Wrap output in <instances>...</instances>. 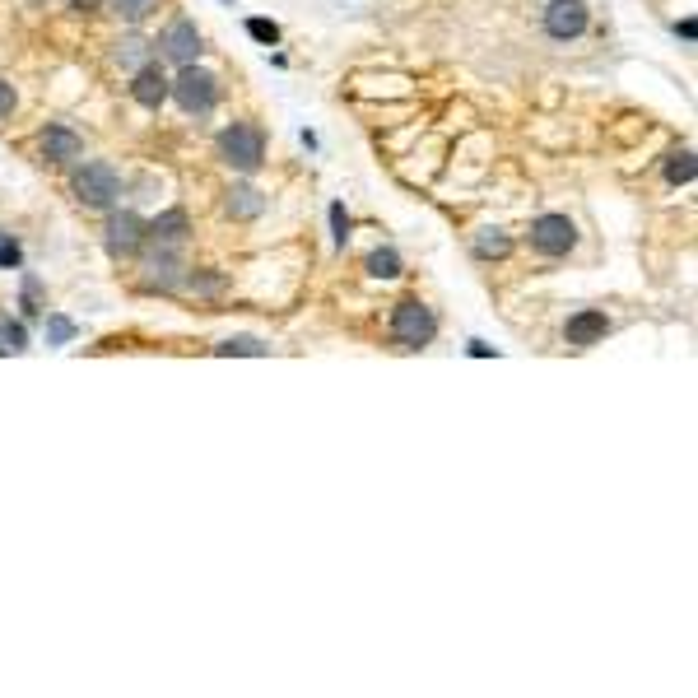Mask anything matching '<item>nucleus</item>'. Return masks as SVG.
I'll use <instances>...</instances> for the list:
<instances>
[{"label": "nucleus", "mask_w": 698, "mask_h": 698, "mask_svg": "<svg viewBox=\"0 0 698 698\" xmlns=\"http://www.w3.org/2000/svg\"><path fill=\"white\" fill-rule=\"evenodd\" d=\"M70 187H75V201L84 210H112L121 196V177L112 163H84L80 173L70 177Z\"/></svg>", "instance_id": "1"}, {"label": "nucleus", "mask_w": 698, "mask_h": 698, "mask_svg": "<svg viewBox=\"0 0 698 698\" xmlns=\"http://www.w3.org/2000/svg\"><path fill=\"white\" fill-rule=\"evenodd\" d=\"M168 98H173L182 112H191V117H196V112H210V108H215L219 80L210 75V70H201L196 61H191V66H182V70H177V80L168 84Z\"/></svg>", "instance_id": "2"}, {"label": "nucleus", "mask_w": 698, "mask_h": 698, "mask_svg": "<svg viewBox=\"0 0 698 698\" xmlns=\"http://www.w3.org/2000/svg\"><path fill=\"white\" fill-rule=\"evenodd\" d=\"M433 336H438V317H433L419 298L396 303V312H391V340H396V345L401 349H424Z\"/></svg>", "instance_id": "3"}, {"label": "nucleus", "mask_w": 698, "mask_h": 698, "mask_svg": "<svg viewBox=\"0 0 698 698\" xmlns=\"http://www.w3.org/2000/svg\"><path fill=\"white\" fill-rule=\"evenodd\" d=\"M219 154L238 173H256L261 159H266V135L256 131V126H247V121H233L229 131L219 135Z\"/></svg>", "instance_id": "4"}, {"label": "nucleus", "mask_w": 698, "mask_h": 698, "mask_svg": "<svg viewBox=\"0 0 698 698\" xmlns=\"http://www.w3.org/2000/svg\"><path fill=\"white\" fill-rule=\"evenodd\" d=\"M531 247H536L540 256H568L578 247V224L568 215H540L536 224H531Z\"/></svg>", "instance_id": "5"}, {"label": "nucleus", "mask_w": 698, "mask_h": 698, "mask_svg": "<svg viewBox=\"0 0 698 698\" xmlns=\"http://www.w3.org/2000/svg\"><path fill=\"white\" fill-rule=\"evenodd\" d=\"M591 24V10L587 0H550L545 5V33H550L554 42H573L582 38Z\"/></svg>", "instance_id": "6"}, {"label": "nucleus", "mask_w": 698, "mask_h": 698, "mask_svg": "<svg viewBox=\"0 0 698 698\" xmlns=\"http://www.w3.org/2000/svg\"><path fill=\"white\" fill-rule=\"evenodd\" d=\"M159 47H163V56H168L173 66H191V61L205 52V38H201V28L191 24V19H173V24L163 28Z\"/></svg>", "instance_id": "7"}, {"label": "nucleus", "mask_w": 698, "mask_h": 698, "mask_svg": "<svg viewBox=\"0 0 698 698\" xmlns=\"http://www.w3.org/2000/svg\"><path fill=\"white\" fill-rule=\"evenodd\" d=\"M145 247V219L131 215V210H117L108 219V252L112 256H135Z\"/></svg>", "instance_id": "8"}, {"label": "nucleus", "mask_w": 698, "mask_h": 698, "mask_svg": "<svg viewBox=\"0 0 698 698\" xmlns=\"http://www.w3.org/2000/svg\"><path fill=\"white\" fill-rule=\"evenodd\" d=\"M168 75H163V66H154V61H145V66L135 70V84H131V98L140 103V108L159 112L163 103H168Z\"/></svg>", "instance_id": "9"}, {"label": "nucleus", "mask_w": 698, "mask_h": 698, "mask_svg": "<svg viewBox=\"0 0 698 698\" xmlns=\"http://www.w3.org/2000/svg\"><path fill=\"white\" fill-rule=\"evenodd\" d=\"M605 331H610V317H605V312H596V308L578 312V317H568V326H564L568 345H578V349H587V345H596V340H605Z\"/></svg>", "instance_id": "10"}, {"label": "nucleus", "mask_w": 698, "mask_h": 698, "mask_svg": "<svg viewBox=\"0 0 698 698\" xmlns=\"http://www.w3.org/2000/svg\"><path fill=\"white\" fill-rule=\"evenodd\" d=\"M187 233H191L187 210H168V215H159L154 224H145V242H159V247H182Z\"/></svg>", "instance_id": "11"}, {"label": "nucleus", "mask_w": 698, "mask_h": 698, "mask_svg": "<svg viewBox=\"0 0 698 698\" xmlns=\"http://www.w3.org/2000/svg\"><path fill=\"white\" fill-rule=\"evenodd\" d=\"M182 256H177V247H159V256H149L145 261V284L149 289H173L177 280H182Z\"/></svg>", "instance_id": "12"}, {"label": "nucleus", "mask_w": 698, "mask_h": 698, "mask_svg": "<svg viewBox=\"0 0 698 698\" xmlns=\"http://www.w3.org/2000/svg\"><path fill=\"white\" fill-rule=\"evenodd\" d=\"M42 154H47V163H70L84 154V140L70 126H47L42 131Z\"/></svg>", "instance_id": "13"}, {"label": "nucleus", "mask_w": 698, "mask_h": 698, "mask_svg": "<svg viewBox=\"0 0 698 698\" xmlns=\"http://www.w3.org/2000/svg\"><path fill=\"white\" fill-rule=\"evenodd\" d=\"M261 210H266V196L256 187H233L229 201H224V215H233V219H256Z\"/></svg>", "instance_id": "14"}, {"label": "nucleus", "mask_w": 698, "mask_h": 698, "mask_svg": "<svg viewBox=\"0 0 698 698\" xmlns=\"http://www.w3.org/2000/svg\"><path fill=\"white\" fill-rule=\"evenodd\" d=\"M508 252H512V238L503 229H480L475 233V256H480V261H503Z\"/></svg>", "instance_id": "15"}, {"label": "nucleus", "mask_w": 698, "mask_h": 698, "mask_svg": "<svg viewBox=\"0 0 698 698\" xmlns=\"http://www.w3.org/2000/svg\"><path fill=\"white\" fill-rule=\"evenodd\" d=\"M117 19H126V24H145L149 14L159 10V0H103Z\"/></svg>", "instance_id": "16"}, {"label": "nucleus", "mask_w": 698, "mask_h": 698, "mask_svg": "<svg viewBox=\"0 0 698 698\" xmlns=\"http://www.w3.org/2000/svg\"><path fill=\"white\" fill-rule=\"evenodd\" d=\"M368 275H373V280H396V275H401V252H396V247H377V252L368 256Z\"/></svg>", "instance_id": "17"}, {"label": "nucleus", "mask_w": 698, "mask_h": 698, "mask_svg": "<svg viewBox=\"0 0 698 698\" xmlns=\"http://www.w3.org/2000/svg\"><path fill=\"white\" fill-rule=\"evenodd\" d=\"M694 149H675L671 154V163H666V182L671 187H685V182H694Z\"/></svg>", "instance_id": "18"}, {"label": "nucleus", "mask_w": 698, "mask_h": 698, "mask_svg": "<svg viewBox=\"0 0 698 698\" xmlns=\"http://www.w3.org/2000/svg\"><path fill=\"white\" fill-rule=\"evenodd\" d=\"M145 61H149V42H140V38L117 42V66L121 70H140Z\"/></svg>", "instance_id": "19"}, {"label": "nucleus", "mask_w": 698, "mask_h": 698, "mask_svg": "<svg viewBox=\"0 0 698 698\" xmlns=\"http://www.w3.org/2000/svg\"><path fill=\"white\" fill-rule=\"evenodd\" d=\"M19 349H28V331L0 312V354H19Z\"/></svg>", "instance_id": "20"}, {"label": "nucleus", "mask_w": 698, "mask_h": 698, "mask_svg": "<svg viewBox=\"0 0 698 698\" xmlns=\"http://www.w3.org/2000/svg\"><path fill=\"white\" fill-rule=\"evenodd\" d=\"M70 340H75V322H70V317H47V345H70Z\"/></svg>", "instance_id": "21"}, {"label": "nucleus", "mask_w": 698, "mask_h": 698, "mask_svg": "<svg viewBox=\"0 0 698 698\" xmlns=\"http://www.w3.org/2000/svg\"><path fill=\"white\" fill-rule=\"evenodd\" d=\"M215 354H266V345L256 336H233V340H224V345H215Z\"/></svg>", "instance_id": "22"}, {"label": "nucleus", "mask_w": 698, "mask_h": 698, "mask_svg": "<svg viewBox=\"0 0 698 698\" xmlns=\"http://www.w3.org/2000/svg\"><path fill=\"white\" fill-rule=\"evenodd\" d=\"M187 289H191V294H219V289H224V280H219V275H210V270H191Z\"/></svg>", "instance_id": "23"}, {"label": "nucleus", "mask_w": 698, "mask_h": 698, "mask_svg": "<svg viewBox=\"0 0 698 698\" xmlns=\"http://www.w3.org/2000/svg\"><path fill=\"white\" fill-rule=\"evenodd\" d=\"M247 33H252L256 42H266V47L280 42V24H270V19H247Z\"/></svg>", "instance_id": "24"}, {"label": "nucleus", "mask_w": 698, "mask_h": 698, "mask_svg": "<svg viewBox=\"0 0 698 698\" xmlns=\"http://www.w3.org/2000/svg\"><path fill=\"white\" fill-rule=\"evenodd\" d=\"M24 312H28V317H38V312H42V284H38V275H24Z\"/></svg>", "instance_id": "25"}, {"label": "nucleus", "mask_w": 698, "mask_h": 698, "mask_svg": "<svg viewBox=\"0 0 698 698\" xmlns=\"http://www.w3.org/2000/svg\"><path fill=\"white\" fill-rule=\"evenodd\" d=\"M331 229H336V247H345V242H349V215H345V205H331Z\"/></svg>", "instance_id": "26"}, {"label": "nucleus", "mask_w": 698, "mask_h": 698, "mask_svg": "<svg viewBox=\"0 0 698 698\" xmlns=\"http://www.w3.org/2000/svg\"><path fill=\"white\" fill-rule=\"evenodd\" d=\"M0 266H24V252H19V242H10V238H5V242H0Z\"/></svg>", "instance_id": "27"}, {"label": "nucleus", "mask_w": 698, "mask_h": 698, "mask_svg": "<svg viewBox=\"0 0 698 698\" xmlns=\"http://www.w3.org/2000/svg\"><path fill=\"white\" fill-rule=\"evenodd\" d=\"M14 103H19V94H14V84L10 80H0V117H10Z\"/></svg>", "instance_id": "28"}, {"label": "nucleus", "mask_w": 698, "mask_h": 698, "mask_svg": "<svg viewBox=\"0 0 698 698\" xmlns=\"http://www.w3.org/2000/svg\"><path fill=\"white\" fill-rule=\"evenodd\" d=\"M675 33H680L685 42H694L698 38V24H694V19H685V24H675Z\"/></svg>", "instance_id": "29"}, {"label": "nucleus", "mask_w": 698, "mask_h": 698, "mask_svg": "<svg viewBox=\"0 0 698 698\" xmlns=\"http://www.w3.org/2000/svg\"><path fill=\"white\" fill-rule=\"evenodd\" d=\"M70 10H103V0H70Z\"/></svg>", "instance_id": "30"}]
</instances>
